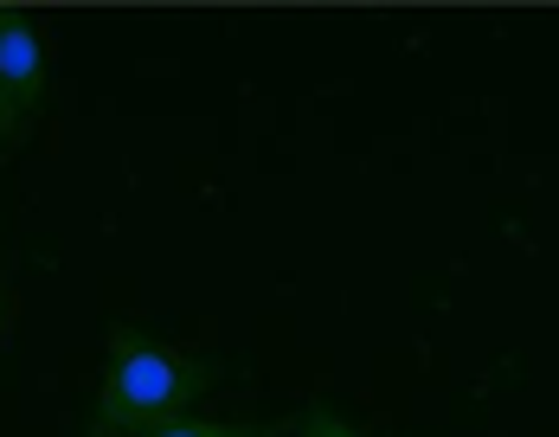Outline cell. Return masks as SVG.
Wrapping results in <instances>:
<instances>
[{
  "label": "cell",
  "instance_id": "6da1fadb",
  "mask_svg": "<svg viewBox=\"0 0 559 437\" xmlns=\"http://www.w3.org/2000/svg\"><path fill=\"white\" fill-rule=\"evenodd\" d=\"M206 386H213V361L180 354L168 341L142 334L135 322H116L91 437H155L162 425L187 418Z\"/></svg>",
  "mask_w": 559,
  "mask_h": 437
},
{
  "label": "cell",
  "instance_id": "7a4b0ae2",
  "mask_svg": "<svg viewBox=\"0 0 559 437\" xmlns=\"http://www.w3.org/2000/svg\"><path fill=\"white\" fill-rule=\"evenodd\" d=\"M0 84L20 116L46 97V39H39L33 13H20V7H0Z\"/></svg>",
  "mask_w": 559,
  "mask_h": 437
},
{
  "label": "cell",
  "instance_id": "3957f363",
  "mask_svg": "<svg viewBox=\"0 0 559 437\" xmlns=\"http://www.w3.org/2000/svg\"><path fill=\"white\" fill-rule=\"evenodd\" d=\"M289 425H277V418H264V425H251V418H174V425H162L155 437H283Z\"/></svg>",
  "mask_w": 559,
  "mask_h": 437
},
{
  "label": "cell",
  "instance_id": "277c9868",
  "mask_svg": "<svg viewBox=\"0 0 559 437\" xmlns=\"http://www.w3.org/2000/svg\"><path fill=\"white\" fill-rule=\"evenodd\" d=\"M296 432L302 437H373V432H360L354 418H341L335 405H309V412L296 418Z\"/></svg>",
  "mask_w": 559,
  "mask_h": 437
},
{
  "label": "cell",
  "instance_id": "5b68a950",
  "mask_svg": "<svg viewBox=\"0 0 559 437\" xmlns=\"http://www.w3.org/2000/svg\"><path fill=\"white\" fill-rule=\"evenodd\" d=\"M20 122H26V116H20V109H13V97H7V84H0V135H13V129H20Z\"/></svg>",
  "mask_w": 559,
  "mask_h": 437
},
{
  "label": "cell",
  "instance_id": "8992f818",
  "mask_svg": "<svg viewBox=\"0 0 559 437\" xmlns=\"http://www.w3.org/2000/svg\"><path fill=\"white\" fill-rule=\"evenodd\" d=\"M0 322H7V290H0Z\"/></svg>",
  "mask_w": 559,
  "mask_h": 437
}]
</instances>
